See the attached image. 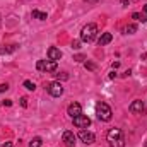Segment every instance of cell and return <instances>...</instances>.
I'll list each match as a JSON object with an SVG mask.
<instances>
[{"instance_id": "obj_13", "label": "cell", "mask_w": 147, "mask_h": 147, "mask_svg": "<svg viewBox=\"0 0 147 147\" xmlns=\"http://www.w3.org/2000/svg\"><path fill=\"white\" fill-rule=\"evenodd\" d=\"M111 39H113V34H111V33H103V34L99 36V39H98V45H99V46H105V45L111 43Z\"/></svg>"}, {"instance_id": "obj_16", "label": "cell", "mask_w": 147, "mask_h": 147, "mask_svg": "<svg viewBox=\"0 0 147 147\" xmlns=\"http://www.w3.org/2000/svg\"><path fill=\"white\" fill-rule=\"evenodd\" d=\"M41 144H43L41 137H34V139L29 142V147H41Z\"/></svg>"}, {"instance_id": "obj_8", "label": "cell", "mask_w": 147, "mask_h": 147, "mask_svg": "<svg viewBox=\"0 0 147 147\" xmlns=\"http://www.w3.org/2000/svg\"><path fill=\"white\" fill-rule=\"evenodd\" d=\"M62 140L65 142V146H67V147H74V146H75V135H74V132H70V130L63 132Z\"/></svg>"}, {"instance_id": "obj_20", "label": "cell", "mask_w": 147, "mask_h": 147, "mask_svg": "<svg viewBox=\"0 0 147 147\" xmlns=\"http://www.w3.org/2000/svg\"><path fill=\"white\" fill-rule=\"evenodd\" d=\"M74 60H75V62H84V60H86V57H84V55H77Z\"/></svg>"}, {"instance_id": "obj_21", "label": "cell", "mask_w": 147, "mask_h": 147, "mask_svg": "<svg viewBox=\"0 0 147 147\" xmlns=\"http://www.w3.org/2000/svg\"><path fill=\"white\" fill-rule=\"evenodd\" d=\"M7 89H9V86H7V84H0V94H2V92H5Z\"/></svg>"}, {"instance_id": "obj_1", "label": "cell", "mask_w": 147, "mask_h": 147, "mask_svg": "<svg viewBox=\"0 0 147 147\" xmlns=\"http://www.w3.org/2000/svg\"><path fill=\"white\" fill-rule=\"evenodd\" d=\"M106 139L110 142L111 147H125V139H123V132L120 128H111L106 134Z\"/></svg>"}, {"instance_id": "obj_5", "label": "cell", "mask_w": 147, "mask_h": 147, "mask_svg": "<svg viewBox=\"0 0 147 147\" xmlns=\"http://www.w3.org/2000/svg\"><path fill=\"white\" fill-rule=\"evenodd\" d=\"M46 89H48L50 96H53V98H60V96L63 94V86H62L58 80H55V82H50Z\"/></svg>"}, {"instance_id": "obj_9", "label": "cell", "mask_w": 147, "mask_h": 147, "mask_svg": "<svg viewBox=\"0 0 147 147\" xmlns=\"http://www.w3.org/2000/svg\"><path fill=\"white\" fill-rule=\"evenodd\" d=\"M67 113L72 116V118H75V116H79V115H82V106L79 105V103H72L70 106H69V110H67Z\"/></svg>"}, {"instance_id": "obj_12", "label": "cell", "mask_w": 147, "mask_h": 147, "mask_svg": "<svg viewBox=\"0 0 147 147\" xmlns=\"http://www.w3.org/2000/svg\"><path fill=\"white\" fill-rule=\"evenodd\" d=\"M132 17L135 21H140V22H147V5H144V10L142 12H134Z\"/></svg>"}, {"instance_id": "obj_23", "label": "cell", "mask_w": 147, "mask_h": 147, "mask_svg": "<svg viewBox=\"0 0 147 147\" xmlns=\"http://www.w3.org/2000/svg\"><path fill=\"white\" fill-rule=\"evenodd\" d=\"M55 75H57L58 79H69V75H67L65 72H62V75H60V74H55Z\"/></svg>"}, {"instance_id": "obj_25", "label": "cell", "mask_w": 147, "mask_h": 147, "mask_svg": "<svg viewBox=\"0 0 147 147\" xmlns=\"http://www.w3.org/2000/svg\"><path fill=\"white\" fill-rule=\"evenodd\" d=\"M3 106H12V101H10V99H5V101H3Z\"/></svg>"}, {"instance_id": "obj_10", "label": "cell", "mask_w": 147, "mask_h": 147, "mask_svg": "<svg viewBox=\"0 0 147 147\" xmlns=\"http://www.w3.org/2000/svg\"><path fill=\"white\" fill-rule=\"evenodd\" d=\"M144 110H146V106H144V103H142L140 99H137V101H134V103L130 105V111H132V113H135V115L144 113Z\"/></svg>"}, {"instance_id": "obj_6", "label": "cell", "mask_w": 147, "mask_h": 147, "mask_svg": "<svg viewBox=\"0 0 147 147\" xmlns=\"http://www.w3.org/2000/svg\"><path fill=\"white\" fill-rule=\"evenodd\" d=\"M74 120V125L77 127V128H87L89 125H91V118L89 116H86V115H79V116H75V118H72Z\"/></svg>"}, {"instance_id": "obj_17", "label": "cell", "mask_w": 147, "mask_h": 147, "mask_svg": "<svg viewBox=\"0 0 147 147\" xmlns=\"http://www.w3.org/2000/svg\"><path fill=\"white\" fill-rule=\"evenodd\" d=\"M135 31H137V26H135V24H128V26L125 28V33H127V34H134Z\"/></svg>"}, {"instance_id": "obj_15", "label": "cell", "mask_w": 147, "mask_h": 147, "mask_svg": "<svg viewBox=\"0 0 147 147\" xmlns=\"http://www.w3.org/2000/svg\"><path fill=\"white\" fill-rule=\"evenodd\" d=\"M33 17L34 19H39V21H45L46 19V14L45 12H39V10H33Z\"/></svg>"}, {"instance_id": "obj_3", "label": "cell", "mask_w": 147, "mask_h": 147, "mask_svg": "<svg viewBox=\"0 0 147 147\" xmlns=\"http://www.w3.org/2000/svg\"><path fill=\"white\" fill-rule=\"evenodd\" d=\"M96 115H98V118L101 120V121H110L111 120V108L106 105V103H98L96 105Z\"/></svg>"}, {"instance_id": "obj_11", "label": "cell", "mask_w": 147, "mask_h": 147, "mask_svg": "<svg viewBox=\"0 0 147 147\" xmlns=\"http://www.w3.org/2000/svg\"><path fill=\"white\" fill-rule=\"evenodd\" d=\"M48 58H50V60H53V62H55V60H60V58H62V51H60L58 48L51 46V48L48 50Z\"/></svg>"}, {"instance_id": "obj_4", "label": "cell", "mask_w": 147, "mask_h": 147, "mask_svg": "<svg viewBox=\"0 0 147 147\" xmlns=\"http://www.w3.org/2000/svg\"><path fill=\"white\" fill-rule=\"evenodd\" d=\"M36 69L41 72H55L57 70V62L53 60H38Z\"/></svg>"}, {"instance_id": "obj_19", "label": "cell", "mask_w": 147, "mask_h": 147, "mask_svg": "<svg viewBox=\"0 0 147 147\" xmlns=\"http://www.w3.org/2000/svg\"><path fill=\"white\" fill-rule=\"evenodd\" d=\"M84 65H86V69H87V70H96V65H94L92 62H86Z\"/></svg>"}, {"instance_id": "obj_18", "label": "cell", "mask_w": 147, "mask_h": 147, "mask_svg": "<svg viewBox=\"0 0 147 147\" xmlns=\"http://www.w3.org/2000/svg\"><path fill=\"white\" fill-rule=\"evenodd\" d=\"M24 87H26L28 91H34V89H36L34 82H31V80H24Z\"/></svg>"}, {"instance_id": "obj_28", "label": "cell", "mask_w": 147, "mask_h": 147, "mask_svg": "<svg viewBox=\"0 0 147 147\" xmlns=\"http://www.w3.org/2000/svg\"><path fill=\"white\" fill-rule=\"evenodd\" d=\"M144 60H147V53H144Z\"/></svg>"}, {"instance_id": "obj_22", "label": "cell", "mask_w": 147, "mask_h": 147, "mask_svg": "<svg viewBox=\"0 0 147 147\" xmlns=\"http://www.w3.org/2000/svg\"><path fill=\"white\" fill-rule=\"evenodd\" d=\"M21 106H22V108L28 106V99H26V98H21Z\"/></svg>"}, {"instance_id": "obj_26", "label": "cell", "mask_w": 147, "mask_h": 147, "mask_svg": "<svg viewBox=\"0 0 147 147\" xmlns=\"http://www.w3.org/2000/svg\"><path fill=\"white\" fill-rule=\"evenodd\" d=\"M3 147H14V144H12V142H5V144H3Z\"/></svg>"}, {"instance_id": "obj_14", "label": "cell", "mask_w": 147, "mask_h": 147, "mask_svg": "<svg viewBox=\"0 0 147 147\" xmlns=\"http://www.w3.org/2000/svg\"><path fill=\"white\" fill-rule=\"evenodd\" d=\"M16 45H10L9 48H3V46H0V55H3V53H12V51H16Z\"/></svg>"}, {"instance_id": "obj_27", "label": "cell", "mask_w": 147, "mask_h": 147, "mask_svg": "<svg viewBox=\"0 0 147 147\" xmlns=\"http://www.w3.org/2000/svg\"><path fill=\"white\" fill-rule=\"evenodd\" d=\"M84 2H89V3H94V2H98V0H84Z\"/></svg>"}, {"instance_id": "obj_7", "label": "cell", "mask_w": 147, "mask_h": 147, "mask_svg": "<svg viewBox=\"0 0 147 147\" xmlns=\"http://www.w3.org/2000/svg\"><path fill=\"white\" fill-rule=\"evenodd\" d=\"M79 139L82 140V142H86V144H92L94 140H96V135L92 134V132H89V130H80V134H79Z\"/></svg>"}, {"instance_id": "obj_29", "label": "cell", "mask_w": 147, "mask_h": 147, "mask_svg": "<svg viewBox=\"0 0 147 147\" xmlns=\"http://www.w3.org/2000/svg\"><path fill=\"white\" fill-rule=\"evenodd\" d=\"M146 147H147V142H146Z\"/></svg>"}, {"instance_id": "obj_24", "label": "cell", "mask_w": 147, "mask_h": 147, "mask_svg": "<svg viewBox=\"0 0 147 147\" xmlns=\"http://www.w3.org/2000/svg\"><path fill=\"white\" fill-rule=\"evenodd\" d=\"M79 45H80V41H77V39L72 41V48H74V50H77V48H79Z\"/></svg>"}, {"instance_id": "obj_2", "label": "cell", "mask_w": 147, "mask_h": 147, "mask_svg": "<svg viewBox=\"0 0 147 147\" xmlns=\"http://www.w3.org/2000/svg\"><path fill=\"white\" fill-rule=\"evenodd\" d=\"M96 34H98V26L94 22H91V24H87V26L82 28V31H80V41L91 43V41H94Z\"/></svg>"}]
</instances>
